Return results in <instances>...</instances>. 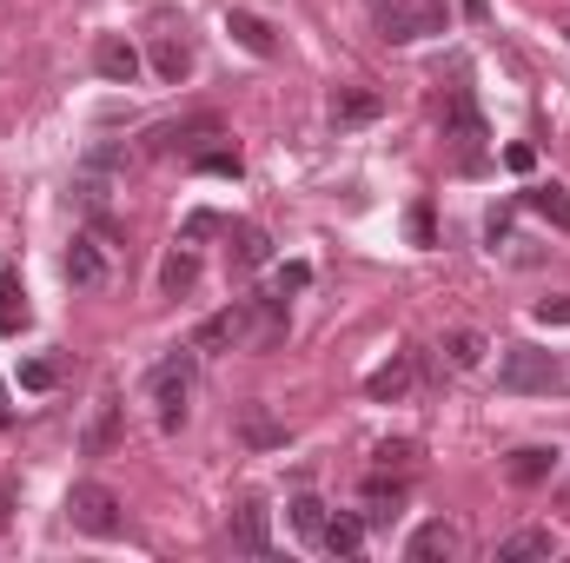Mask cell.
<instances>
[{"instance_id": "cell-1", "label": "cell", "mask_w": 570, "mask_h": 563, "mask_svg": "<svg viewBox=\"0 0 570 563\" xmlns=\"http://www.w3.org/2000/svg\"><path fill=\"white\" fill-rule=\"evenodd\" d=\"M372 27H379L392 47H412V40H431V33L451 27V7H444V0H385Z\"/></svg>"}, {"instance_id": "cell-2", "label": "cell", "mask_w": 570, "mask_h": 563, "mask_svg": "<svg viewBox=\"0 0 570 563\" xmlns=\"http://www.w3.org/2000/svg\"><path fill=\"white\" fill-rule=\"evenodd\" d=\"M498 385H504V392H564L570 372L558 365V352L511 345V352H504V365H498Z\"/></svg>"}, {"instance_id": "cell-3", "label": "cell", "mask_w": 570, "mask_h": 563, "mask_svg": "<svg viewBox=\"0 0 570 563\" xmlns=\"http://www.w3.org/2000/svg\"><path fill=\"white\" fill-rule=\"evenodd\" d=\"M146 398H153V418H159V431H179V424H186V398H193V358L179 352V358L153 365Z\"/></svg>"}, {"instance_id": "cell-4", "label": "cell", "mask_w": 570, "mask_h": 563, "mask_svg": "<svg viewBox=\"0 0 570 563\" xmlns=\"http://www.w3.org/2000/svg\"><path fill=\"white\" fill-rule=\"evenodd\" d=\"M67 524L87 531V537H120L127 531V511H120V497L107 484H73L67 491Z\"/></svg>"}, {"instance_id": "cell-5", "label": "cell", "mask_w": 570, "mask_h": 563, "mask_svg": "<svg viewBox=\"0 0 570 563\" xmlns=\"http://www.w3.org/2000/svg\"><path fill=\"white\" fill-rule=\"evenodd\" d=\"M206 140H226V120H219V113H186V120L153 127V134H146V152H153V159H173V152L193 159Z\"/></svg>"}, {"instance_id": "cell-6", "label": "cell", "mask_w": 570, "mask_h": 563, "mask_svg": "<svg viewBox=\"0 0 570 563\" xmlns=\"http://www.w3.org/2000/svg\"><path fill=\"white\" fill-rule=\"evenodd\" d=\"M226 544H233V557H266V551H273V511H266L259 497H246V504H233V524H226Z\"/></svg>"}, {"instance_id": "cell-7", "label": "cell", "mask_w": 570, "mask_h": 563, "mask_svg": "<svg viewBox=\"0 0 570 563\" xmlns=\"http://www.w3.org/2000/svg\"><path fill=\"white\" fill-rule=\"evenodd\" d=\"M246 338H253V298L213 312V318L193 332V352H233V345H246Z\"/></svg>"}, {"instance_id": "cell-8", "label": "cell", "mask_w": 570, "mask_h": 563, "mask_svg": "<svg viewBox=\"0 0 570 563\" xmlns=\"http://www.w3.org/2000/svg\"><path fill=\"white\" fill-rule=\"evenodd\" d=\"M444 134L458 140V166L471 172V166H478V140H484V113H478V100H471L464 87L444 100Z\"/></svg>"}, {"instance_id": "cell-9", "label": "cell", "mask_w": 570, "mask_h": 563, "mask_svg": "<svg viewBox=\"0 0 570 563\" xmlns=\"http://www.w3.org/2000/svg\"><path fill=\"white\" fill-rule=\"evenodd\" d=\"M458 551H464V537H458V524H444V517L419 524V531H412V544H405V557H412V563H438V557L451 563Z\"/></svg>"}, {"instance_id": "cell-10", "label": "cell", "mask_w": 570, "mask_h": 563, "mask_svg": "<svg viewBox=\"0 0 570 563\" xmlns=\"http://www.w3.org/2000/svg\"><path fill=\"white\" fill-rule=\"evenodd\" d=\"M120 444V392H100V405H94V418L80 431V451L87 457H107Z\"/></svg>"}, {"instance_id": "cell-11", "label": "cell", "mask_w": 570, "mask_h": 563, "mask_svg": "<svg viewBox=\"0 0 570 563\" xmlns=\"http://www.w3.org/2000/svg\"><path fill=\"white\" fill-rule=\"evenodd\" d=\"M504 477H511L518 491L551 484V477H558V451H551V444H524V451H511V457H504Z\"/></svg>"}, {"instance_id": "cell-12", "label": "cell", "mask_w": 570, "mask_h": 563, "mask_svg": "<svg viewBox=\"0 0 570 563\" xmlns=\"http://www.w3.org/2000/svg\"><path fill=\"white\" fill-rule=\"evenodd\" d=\"M94 67H100L114 87H127V80L140 73V47H134V40H120V33H100V40H94Z\"/></svg>"}, {"instance_id": "cell-13", "label": "cell", "mask_w": 570, "mask_h": 563, "mask_svg": "<svg viewBox=\"0 0 570 563\" xmlns=\"http://www.w3.org/2000/svg\"><path fill=\"white\" fill-rule=\"evenodd\" d=\"M285 332H292V318H285V298H253V338H246V352H273L285 345Z\"/></svg>"}, {"instance_id": "cell-14", "label": "cell", "mask_w": 570, "mask_h": 563, "mask_svg": "<svg viewBox=\"0 0 570 563\" xmlns=\"http://www.w3.org/2000/svg\"><path fill=\"white\" fill-rule=\"evenodd\" d=\"M226 33H233L246 53H259V60H273V53H279V33H273L253 7H233V13H226Z\"/></svg>"}, {"instance_id": "cell-15", "label": "cell", "mask_w": 570, "mask_h": 563, "mask_svg": "<svg viewBox=\"0 0 570 563\" xmlns=\"http://www.w3.org/2000/svg\"><path fill=\"white\" fill-rule=\"evenodd\" d=\"M405 392H412V358H405V352H392V358L365 378V398H372V405H399Z\"/></svg>"}, {"instance_id": "cell-16", "label": "cell", "mask_w": 570, "mask_h": 563, "mask_svg": "<svg viewBox=\"0 0 570 563\" xmlns=\"http://www.w3.org/2000/svg\"><path fill=\"white\" fill-rule=\"evenodd\" d=\"M67 279L80 285V292L107 285V253H100V239H73V246H67Z\"/></svg>"}, {"instance_id": "cell-17", "label": "cell", "mask_w": 570, "mask_h": 563, "mask_svg": "<svg viewBox=\"0 0 570 563\" xmlns=\"http://www.w3.org/2000/svg\"><path fill=\"white\" fill-rule=\"evenodd\" d=\"M379 113H385V100L365 93V87H345V93L332 100V127H372Z\"/></svg>"}, {"instance_id": "cell-18", "label": "cell", "mask_w": 570, "mask_h": 563, "mask_svg": "<svg viewBox=\"0 0 570 563\" xmlns=\"http://www.w3.org/2000/svg\"><path fill=\"white\" fill-rule=\"evenodd\" d=\"M318 551H325V557H358V551H365V517H345V511H338V517H325Z\"/></svg>"}, {"instance_id": "cell-19", "label": "cell", "mask_w": 570, "mask_h": 563, "mask_svg": "<svg viewBox=\"0 0 570 563\" xmlns=\"http://www.w3.org/2000/svg\"><path fill=\"white\" fill-rule=\"evenodd\" d=\"M239 437H246L253 451H273V444H285V418H273L266 405H246V412H239Z\"/></svg>"}, {"instance_id": "cell-20", "label": "cell", "mask_w": 570, "mask_h": 563, "mask_svg": "<svg viewBox=\"0 0 570 563\" xmlns=\"http://www.w3.org/2000/svg\"><path fill=\"white\" fill-rule=\"evenodd\" d=\"M153 73L179 87V80L193 73V47H186V40H173V33H159V40H153Z\"/></svg>"}, {"instance_id": "cell-21", "label": "cell", "mask_w": 570, "mask_h": 563, "mask_svg": "<svg viewBox=\"0 0 570 563\" xmlns=\"http://www.w3.org/2000/svg\"><path fill=\"white\" fill-rule=\"evenodd\" d=\"M531 557H558V537L551 531H518L498 544V563H531Z\"/></svg>"}, {"instance_id": "cell-22", "label": "cell", "mask_w": 570, "mask_h": 563, "mask_svg": "<svg viewBox=\"0 0 570 563\" xmlns=\"http://www.w3.org/2000/svg\"><path fill=\"white\" fill-rule=\"evenodd\" d=\"M266 259H273V239H266L259 226H233V266H239V273H259Z\"/></svg>"}, {"instance_id": "cell-23", "label": "cell", "mask_w": 570, "mask_h": 563, "mask_svg": "<svg viewBox=\"0 0 570 563\" xmlns=\"http://www.w3.org/2000/svg\"><path fill=\"white\" fill-rule=\"evenodd\" d=\"M524 206H531L538 219H551L558 233H570V192L564 186H524Z\"/></svg>"}, {"instance_id": "cell-24", "label": "cell", "mask_w": 570, "mask_h": 563, "mask_svg": "<svg viewBox=\"0 0 570 563\" xmlns=\"http://www.w3.org/2000/svg\"><path fill=\"white\" fill-rule=\"evenodd\" d=\"M438 352H444L451 372H478V365H484V338H478V332H451Z\"/></svg>"}, {"instance_id": "cell-25", "label": "cell", "mask_w": 570, "mask_h": 563, "mask_svg": "<svg viewBox=\"0 0 570 563\" xmlns=\"http://www.w3.org/2000/svg\"><path fill=\"white\" fill-rule=\"evenodd\" d=\"M193 279H199V253H186V246H179V253L159 266V292H166V298H179Z\"/></svg>"}, {"instance_id": "cell-26", "label": "cell", "mask_w": 570, "mask_h": 563, "mask_svg": "<svg viewBox=\"0 0 570 563\" xmlns=\"http://www.w3.org/2000/svg\"><path fill=\"white\" fill-rule=\"evenodd\" d=\"M186 166H193V172H219V179H239V172H246V159H239L233 146H199Z\"/></svg>"}, {"instance_id": "cell-27", "label": "cell", "mask_w": 570, "mask_h": 563, "mask_svg": "<svg viewBox=\"0 0 570 563\" xmlns=\"http://www.w3.org/2000/svg\"><path fill=\"white\" fill-rule=\"evenodd\" d=\"M372 464H379V471H405V477H412V471H419V444H412V437H385V444L372 451Z\"/></svg>"}, {"instance_id": "cell-28", "label": "cell", "mask_w": 570, "mask_h": 563, "mask_svg": "<svg viewBox=\"0 0 570 563\" xmlns=\"http://www.w3.org/2000/svg\"><path fill=\"white\" fill-rule=\"evenodd\" d=\"M325 517H332V511H325L318 497H292V531H298L305 544H318V537H325Z\"/></svg>"}, {"instance_id": "cell-29", "label": "cell", "mask_w": 570, "mask_h": 563, "mask_svg": "<svg viewBox=\"0 0 570 563\" xmlns=\"http://www.w3.org/2000/svg\"><path fill=\"white\" fill-rule=\"evenodd\" d=\"M20 325H27V292L7 273V279H0V332H20Z\"/></svg>"}, {"instance_id": "cell-30", "label": "cell", "mask_w": 570, "mask_h": 563, "mask_svg": "<svg viewBox=\"0 0 570 563\" xmlns=\"http://www.w3.org/2000/svg\"><path fill=\"white\" fill-rule=\"evenodd\" d=\"M53 378H60L53 358H27V365H20V385H27V392H53Z\"/></svg>"}, {"instance_id": "cell-31", "label": "cell", "mask_w": 570, "mask_h": 563, "mask_svg": "<svg viewBox=\"0 0 570 563\" xmlns=\"http://www.w3.org/2000/svg\"><path fill=\"white\" fill-rule=\"evenodd\" d=\"M405 233H412V246H438V219H431V206H412V213H405Z\"/></svg>"}, {"instance_id": "cell-32", "label": "cell", "mask_w": 570, "mask_h": 563, "mask_svg": "<svg viewBox=\"0 0 570 563\" xmlns=\"http://www.w3.org/2000/svg\"><path fill=\"white\" fill-rule=\"evenodd\" d=\"M305 285H312V266H305V259H292V266H279V279H273V292H305Z\"/></svg>"}, {"instance_id": "cell-33", "label": "cell", "mask_w": 570, "mask_h": 563, "mask_svg": "<svg viewBox=\"0 0 570 563\" xmlns=\"http://www.w3.org/2000/svg\"><path fill=\"white\" fill-rule=\"evenodd\" d=\"M538 325H570V292L564 298H538Z\"/></svg>"}, {"instance_id": "cell-34", "label": "cell", "mask_w": 570, "mask_h": 563, "mask_svg": "<svg viewBox=\"0 0 570 563\" xmlns=\"http://www.w3.org/2000/svg\"><path fill=\"white\" fill-rule=\"evenodd\" d=\"M504 166H511V172H531V166H538V152H531V146H504Z\"/></svg>"}, {"instance_id": "cell-35", "label": "cell", "mask_w": 570, "mask_h": 563, "mask_svg": "<svg viewBox=\"0 0 570 563\" xmlns=\"http://www.w3.org/2000/svg\"><path fill=\"white\" fill-rule=\"evenodd\" d=\"M7 517H13V477H0V531H7Z\"/></svg>"}, {"instance_id": "cell-36", "label": "cell", "mask_w": 570, "mask_h": 563, "mask_svg": "<svg viewBox=\"0 0 570 563\" xmlns=\"http://www.w3.org/2000/svg\"><path fill=\"white\" fill-rule=\"evenodd\" d=\"M7 424H13V405H7V392H0V431H7Z\"/></svg>"}]
</instances>
